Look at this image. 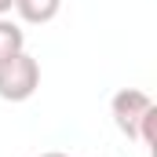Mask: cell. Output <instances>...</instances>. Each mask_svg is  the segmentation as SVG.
<instances>
[{
    "instance_id": "5b68a950",
    "label": "cell",
    "mask_w": 157,
    "mask_h": 157,
    "mask_svg": "<svg viewBox=\"0 0 157 157\" xmlns=\"http://www.w3.org/2000/svg\"><path fill=\"white\" fill-rule=\"evenodd\" d=\"M139 143H143V146H157V106L143 117V124H139Z\"/></svg>"
},
{
    "instance_id": "8992f818",
    "label": "cell",
    "mask_w": 157,
    "mask_h": 157,
    "mask_svg": "<svg viewBox=\"0 0 157 157\" xmlns=\"http://www.w3.org/2000/svg\"><path fill=\"white\" fill-rule=\"evenodd\" d=\"M11 7H15V0H0V18H4V15H7Z\"/></svg>"
},
{
    "instance_id": "277c9868",
    "label": "cell",
    "mask_w": 157,
    "mask_h": 157,
    "mask_svg": "<svg viewBox=\"0 0 157 157\" xmlns=\"http://www.w3.org/2000/svg\"><path fill=\"white\" fill-rule=\"evenodd\" d=\"M18 51H26V33H22V26L11 22V18H0V62L11 59V55H18Z\"/></svg>"
},
{
    "instance_id": "7a4b0ae2",
    "label": "cell",
    "mask_w": 157,
    "mask_h": 157,
    "mask_svg": "<svg viewBox=\"0 0 157 157\" xmlns=\"http://www.w3.org/2000/svg\"><path fill=\"white\" fill-rule=\"evenodd\" d=\"M154 106L157 102L143 88H121L117 95H113V102H110V113H113V124H117L128 139H139V124H143V117Z\"/></svg>"
},
{
    "instance_id": "3957f363",
    "label": "cell",
    "mask_w": 157,
    "mask_h": 157,
    "mask_svg": "<svg viewBox=\"0 0 157 157\" xmlns=\"http://www.w3.org/2000/svg\"><path fill=\"white\" fill-rule=\"evenodd\" d=\"M15 11H18L22 22L44 26V22H51V18L62 11V0H15Z\"/></svg>"
},
{
    "instance_id": "6da1fadb",
    "label": "cell",
    "mask_w": 157,
    "mask_h": 157,
    "mask_svg": "<svg viewBox=\"0 0 157 157\" xmlns=\"http://www.w3.org/2000/svg\"><path fill=\"white\" fill-rule=\"evenodd\" d=\"M40 88V62L29 51H18L0 62V99L4 102H26Z\"/></svg>"
},
{
    "instance_id": "52a82bcc",
    "label": "cell",
    "mask_w": 157,
    "mask_h": 157,
    "mask_svg": "<svg viewBox=\"0 0 157 157\" xmlns=\"http://www.w3.org/2000/svg\"><path fill=\"white\" fill-rule=\"evenodd\" d=\"M40 157H66V154H59V150H51V154H40Z\"/></svg>"
}]
</instances>
